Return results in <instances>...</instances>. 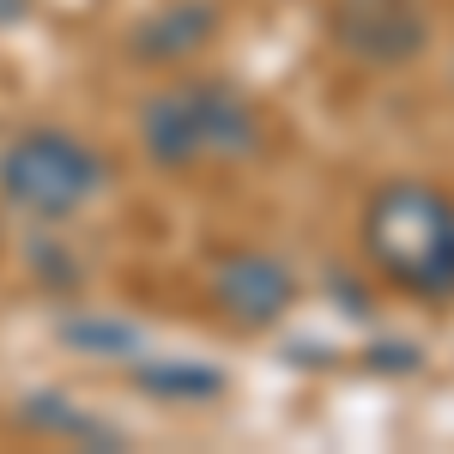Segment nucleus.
<instances>
[{
    "instance_id": "nucleus-1",
    "label": "nucleus",
    "mask_w": 454,
    "mask_h": 454,
    "mask_svg": "<svg viewBox=\"0 0 454 454\" xmlns=\"http://www.w3.org/2000/svg\"><path fill=\"white\" fill-rule=\"evenodd\" d=\"M140 158L164 176L243 170L267 152V109L224 73H170L134 109Z\"/></svg>"
},
{
    "instance_id": "nucleus-2",
    "label": "nucleus",
    "mask_w": 454,
    "mask_h": 454,
    "mask_svg": "<svg viewBox=\"0 0 454 454\" xmlns=\"http://www.w3.org/2000/svg\"><path fill=\"white\" fill-rule=\"evenodd\" d=\"M357 261L364 273L406 297L449 309L454 303V194L424 176H387L364 194L357 212Z\"/></svg>"
},
{
    "instance_id": "nucleus-3",
    "label": "nucleus",
    "mask_w": 454,
    "mask_h": 454,
    "mask_svg": "<svg viewBox=\"0 0 454 454\" xmlns=\"http://www.w3.org/2000/svg\"><path fill=\"white\" fill-rule=\"evenodd\" d=\"M109 182H115L109 152L61 121H25L0 145V207L19 212L31 231L79 224L109 194Z\"/></svg>"
},
{
    "instance_id": "nucleus-4",
    "label": "nucleus",
    "mask_w": 454,
    "mask_h": 454,
    "mask_svg": "<svg viewBox=\"0 0 454 454\" xmlns=\"http://www.w3.org/2000/svg\"><path fill=\"white\" fill-rule=\"evenodd\" d=\"M327 49L357 73H406L436 43V12L424 0H327Z\"/></svg>"
},
{
    "instance_id": "nucleus-5",
    "label": "nucleus",
    "mask_w": 454,
    "mask_h": 454,
    "mask_svg": "<svg viewBox=\"0 0 454 454\" xmlns=\"http://www.w3.org/2000/svg\"><path fill=\"white\" fill-rule=\"evenodd\" d=\"M207 297L237 333H267L297 309V267L273 248H224L207 267Z\"/></svg>"
},
{
    "instance_id": "nucleus-6",
    "label": "nucleus",
    "mask_w": 454,
    "mask_h": 454,
    "mask_svg": "<svg viewBox=\"0 0 454 454\" xmlns=\"http://www.w3.org/2000/svg\"><path fill=\"white\" fill-rule=\"evenodd\" d=\"M224 36V6L218 0H164L134 19V31L121 36V55L145 73H182L200 61L212 43Z\"/></svg>"
},
{
    "instance_id": "nucleus-7",
    "label": "nucleus",
    "mask_w": 454,
    "mask_h": 454,
    "mask_svg": "<svg viewBox=\"0 0 454 454\" xmlns=\"http://www.w3.org/2000/svg\"><path fill=\"white\" fill-rule=\"evenodd\" d=\"M140 387L158 394V400H218L231 382H224V370H212V364H145Z\"/></svg>"
},
{
    "instance_id": "nucleus-8",
    "label": "nucleus",
    "mask_w": 454,
    "mask_h": 454,
    "mask_svg": "<svg viewBox=\"0 0 454 454\" xmlns=\"http://www.w3.org/2000/svg\"><path fill=\"white\" fill-rule=\"evenodd\" d=\"M55 237H61V231H43V224H36V237H31V267H36V279L49 285L55 297H73V291L85 285V267H79V254H67Z\"/></svg>"
},
{
    "instance_id": "nucleus-9",
    "label": "nucleus",
    "mask_w": 454,
    "mask_h": 454,
    "mask_svg": "<svg viewBox=\"0 0 454 454\" xmlns=\"http://www.w3.org/2000/svg\"><path fill=\"white\" fill-rule=\"evenodd\" d=\"M61 333L79 351H91V357H134V346H140V333L128 321H91V315H73Z\"/></svg>"
},
{
    "instance_id": "nucleus-10",
    "label": "nucleus",
    "mask_w": 454,
    "mask_h": 454,
    "mask_svg": "<svg viewBox=\"0 0 454 454\" xmlns=\"http://www.w3.org/2000/svg\"><path fill=\"white\" fill-rule=\"evenodd\" d=\"M370 370H387V376H406V370H419L424 351L406 346V340H382V346H370V357H364Z\"/></svg>"
},
{
    "instance_id": "nucleus-11",
    "label": "nucleus",
    "mask_w": 454,
    "mask_h": 454,
    "mask_svg": "<svg viewBox=\"0 0 454 454\" xmlns=\"http://www.w3.org/2000/svg\"><path fill=\"white\" fill-rule=\"evenodd\" d=\"M0 254H6V224H0Z\"/></svg>"
},
{
    "instance_id": "nucleus-12",
    "label": "nucleus",
    "mask_w": 454,
    "mask_h": 454,
    "mask_svg": "<svg viewBox=\"0 0 454 454\" xmlns=\"http://www.w3.org/2000/svg\"><path fill=\"white\" fill-rule=\"evenodd\" d=\"M449 91H454V61H449Z\"/></svg>"
}]
</instances>
